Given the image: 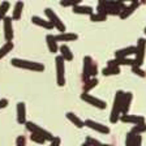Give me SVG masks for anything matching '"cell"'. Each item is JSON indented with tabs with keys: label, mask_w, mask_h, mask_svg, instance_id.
<instances>
[{
	"label": "cell",
	"mask_w": 146,
	"mask_h": 146,
	"mask_svg": "<svg viewBox=\"0 0 146 146\" xmlns=\"http://www.w3.org/2000/svg\"><path fill=\"white\" fill-rule=\"evenodd\" d=\"M125 3L121 0H117V1H113V0H99L97 7L98 13H102V15L106 16H120V13L123 12V9L125 8Z\"/></svg>",
	"instance_id": "cell-1"
},
{
	"label": "cell",
	"mask_w": 146,
	"mask_h": 146,
	"mask_svg": "<svg viewBox=\"0 0 146 146\" xmlns=\"http://www.w3.org/2000/svg\"><path fill=\"white\" fill-rule=\"evenodd\" d=\"M11 64L16 68H21V69L26 70H33V72H43L44 70V65L38 61H31V60H25V59H18L15 58L11 60Z\"/></svg>",
	"instance_id": "cell-2"
},
{
	"label": "cell",
	"mask_w": 146,
	"mask_h": 146,
	"mask_svg": "<svg viewBox=\"0 0 146 146\" xmlns=\"http://www.w3.org/2000/svg\"><path fill=\"white\" fill-rule=\"evenodd\" d=\"M124 91L117 90L115 94V99H113V106L112 111H111V116H110V121L115 124L120 119V113H121V104H123V98H124Z\"/></svg>",
	"instance_id": "cell-3"
},
{
	"label": "cell",
	"mask_w": 146,
	"mask_h": 146,
	"mask_svg": "<svg viewBox=\"0 0 146 146\" xmlns=\"http://www.w3.org/2000/svg\"><path fill=\"white\" fill-rule=\"evenodd\" d=\"M25 127H26V129L30 133H34V134H38V136H40V137H43L46 141H50L51 142L52 140H54V136H52V133L51 132H48V131H46V129H43V128H40L39 125H36V124H34V123H31V121H26V124H25Z\"/></svg>",
	"instance_id": "cell-4"
},
{
	"label": "cell",
	"mask_w": 146,
	"mask_h": 146,
	"mask_svg": "<svg viewBox=\"0 0 146 146\" xmlns=\"http://www.w3.org/2000/svg\"><path fill=\"white\" fill-rule=\"evenodd\" d=\"M44 13H46V16H47V18H48V21L54 25V27H56V29L60 31V34L61 33H67V27H65V25L63 24V21L60 20V17H59L51 8H46Z\"/></svg>",
	"instance_id": "cell-5"
},
{
	"label": "cell",
	"mask_w": 146,
	"mask_h": 146,
	"mask_svg": "<svg viewBox=\"0 0 146 146\" xmlns=\"http://www.w3.org/2000/svg\"><path fill=\"white\" fill-rule=\"evenodd\" d=\"M56 63V82L58 86H64L65 85V65H64V59L60 55L56 56L55 59Z\"/></svg>",
	"instance_id": "cell-6"
},
{
	"label": "cell",
	"mask_w": 146,
	"mask_h": 146,
	"mask_svg": "<svg viewBox=\"0 0 146 146\" xmlns=\"http://www.w3.org/2000/svg\"><path fill=\"white\" fill-rule=\"evenodd\" d=\"M145 51H146V39L140 38L137 40L136 44V65L137 67H141L143 63V59H145Z\"/></svg>",
	"instance_id": "cell-7"
},
{
	"label": "cell",
	"mask_w": 146,
	"mask_h": 146,
	"mask_svg": "<svg viewBox=\"0 0 146 146\" xmlns=\"http://www.w3.org/2000/svg\"><path fill=\"white\" fill-rule=\"evenodd\" d=\"M81 99L84 100V102H86V103H89V104H91V106H94V107H97V108H99V110H104V108H106V106H107L104 100L99 99V98L93 97V95L89 94V93H82V94H81Z\"/></svg>",
	"instance_id": "cell-8"
},
{
	"label": "cell",
	"mask_w": 146,
	"mask_h": 146,
	"mask_svg": "<svg viewBox=\"0 0 146 146\" xmlns=\"http://www.w3.org/2000/svg\"><path fill=\"white\" fill-rule=\"evenodd\" d=\"M12 17L7 16L3 20L4 24V38H5L7 42H12L13 36H15V33H13V25H12Z\"/></svg>",
	"instance_id": "cell-9"
},
{
	"label": "cell",
	"mask_w": 146,
	"mask_h": 146,
	"mask_svg": "<svg viewBox=\"0 0 146 146\" xmlns=\"http://www.w3.org/2000/svg\"><path fill=\"white\" fill-rule=\"evenodd\" d=\"M85 127L90 128V129H93V131L99 132V133H102V134H108L110 133V128L108 127L100 124V123L94 121V120H90V119H89V120H85Z\"/></svg>",
	"instance_id": "cell-10"
},
{
	"label": "cell",
	"mask_w": 146,
	"mask_h": 146,
	"mask_svg": "<svg viewBox=\"0 0 146 146\" xmlns=\"http://www.w3.org/2000/svg\"><path fill=\"white\" fill-rule=\"evenodd\" d=\"M123 123H128V124H142V123H146L145 121V117L141 115H120V119Z\"/></svg>",
	"instance_id": "cell-11"
},
{
	"label": "cell",
	"mask_w": 146,
	"mask_h": 146,
	"mask_svg": "<svg viewBox=\"0 0 146 146\" xmlns=\"http://www.w3.org/2000/svg\"><path fill=\"white\" fill-rule=\"evenodd\" d=\"M93 59L90 56H85L84 58V70H82V78H84V82L89 81L90 80V72H91V67H93Z\"/></svg>",
	"instance_id": "cell-12"
},
{
	"label": "cell",
	"mask_w": 146,
	"mask_h": 146,
	"mask_svg": "<svg viewBox=\"0 0 146 146\" xmlns=\"http://www.w3.org/2000/svg\"><path fill=\"white\" fill-rule=\"evenodd\" d=\"M17 123L18 124H26V106L24 102H18L17 103Z\"/></svg>",
	"instance_id": "cell-13"
},
{
	"label": "cell",
	"mask_w": 146,
	"mask_h": 146,
	"mask_svg": "<svg viewBox=\"0 0 146 146\" xmlns=\"http://www.w3.org/2000/svg\"><path fill=\"white\" fill-rule=\"evenodd\" d=\"M108 65L110 67H119L120 68V65H129V67H134L136 65V60L134 59H113V60H110L108 61Z\"/></svg>",
	"instance_id": "cell-14"
},
{
	"label": "cell",
	"mask_w": 146,
	"mask_h": 146,
	"mask_svg": "<svg viewBox=\"0 0 146 146\" xmlns=\"http://www.w3.org/2000/svg\"><path fill=\"white\" fill-rule=\"evenodd\" d=\"M31 22L34 25H36V26H40L43 29H46V30H52V27H54V25L48 20H44V18L39 17V16H33L31 17Z\"/></svg>",
	"instance_id": "cell-15"
},
{
	"label": "cell",
	"mask_w": 146,
	"mask_h": 146,
	"mask_svg": "<svg viewBox=\"0 0 146 146\" xmlns=\"http://www.w3.org/2000/svg\"><path fill=\"white\" fill-rule=\"evenodd\" d=\"M138 5H140V1H132L129 5H127L124 9H123V12L120 13V16H119V17L121 18V20H125V18H128L131 15H133L134 11L138 8Z\"/></svg>",
	"instance_id": "cell-16"
},
{
	"label": "cell",
	"mask_w": 146,
	"mask_h": 146,
	"mask_svg": "<svg viewBox=\"0 0 146 146\" xmlns=\"http://www.w3.org/2000/svg\"><path fill=\"white\" fill-rule=\"evenodd\" d=\"M132 54H136V46H128L125 48L117 50L115 52V56H116V59H125Z\"/></svg>",
	"instance_id": "cell-17"
},
{
	"label": "cell",
	"mask_w": 146,
	"mask_h": 146,
	"mask_svg": "<svg viewBox=\"0 0 146 146\" xmlns=\"http://www.w3.org/2000/svg\"><path fill=\"white\" fill-rule=\"evenodd\" d=\"M132 100H133V94H132L131 91L125 93L124 98H123V104H121V115H127V113H128Z\"/></svg>",
	"instance_id": "cell-18"
},
{
	"label": "cell",
	"mask_w": 146,
	"mask_h": 146,
	"mask_svg": "<svg viewBox=\"0 0 146 146\" xmlns=\"http://www.w3.org/2000/svg\"><path fill=\"white\" fill-rule=\"evenodd\" d=\"M55 39L58 42H73V40H77L78 39V35L76 33H61L55 35Z\"/></svg>",
	"instance_id": "cell-19"
},
{
	"label": "cell",
	"mask_w": 146,
	"mask_h": 146,
	"mask_svg": "<svg viewBox=\"0 0 146 146\" xmlns=\"http://www.w3.org/2000/svg\"><path fill=\"white\" fill-rule=\"evenodd\" d=\"M46 42H47V47H48V51L51 54H56L59 51V46H58V40L55 39V35L52 34H47L46 36Z\"/></svg>",
	"instance_id": "cell-20"
},
{
	"label": "cell",
	"mask_w": 146,
	"mask_h": 146,
	"mask_svg": "<svg viewBox=\"0 0 146 146\" xmlns=\"http://www.w3.org/2000/svg\"><path fill=\"white\" fill-rule=\"evenodd\" d=\"M59 51H60V56L64 59V61H72L73 60V52L70 51L69 46L61 44L60 47H59Z\"/></svg>",
	"instance_id": "cell-21"
},
{
	"label": "cell",
	"mask_w": 146,
	"mask_h": 146,
	"mask_svg": "<svg viewBox=\"0 0 146 146\" xmlns=\"http://www.w3.org/2000/svg\"><path fill=\"white\" fill-rule=\"evenodd\" d=\"M67 119L69 120L70 123H72L74 127L77 128H84L85 127V121L84 120H81V119L78 117V116L76 115V113H73V112H67Z\"/></svg>",
	"instance_id": "cell-22"
},
{
	"label": "cell",
	"mask_w": 146,
	"mask_h": 146,
	"mask_svg": "<svg viewBox=\"0 0 146 146\" xmlns=\"http://www.w3.org/2000/svg\"><path fill=\"white\" fill-rule=\"evenodd\" d=\"M73 12L76 15H88V16H91L93 15V8L89 5H82V4H78L73 8Z\"/></svg>",
	"instance_id": "cell-23"
},
{
	"label": "cell",
	"mask_w": 146,
	"mask_h": 146,
	"mask_svg": "<svg viewBox=\"0 0 146 146\" xmlns=\"http://www.w3.org/2000/svg\"><path fill=\"white\" fill-rule=\"evenodd\" d=\"M22 9H24V1H17L15 4V8H13V12H12V20L17 21V20L21 18Z\"/></svg>",
	"instance_id": "cell-24"
},
{
	"label": "cell",
	"mask_w": 146,
	"mask_h": 146,
	"mask_svg": "<svg viewBox=\"0 0 146 146\" xmlns=\"http://www.w3.org/2000/svg\"><path fill=\"white\" fill-rule=\"evenodd\" d=\"M12 50H13V42H5V44L0 47V60L5 58Z\"/></svg>",
	"instance_id": "cell-25"
},
{
	"label": "cell",
	"mask_w": 146,
	"mask_h": 146,
	"mask_svg": "<svg viewBox=\"0 0 146 146\" xmlns=\"http://www.w3.org/2000/svg\"><path fill=\"white\" fill-rule=\"evenodd\" d=\"M119 73H120V68L110 67V65H107V67L103 68V70H102V74H103V76H113V74H119Z\"/></svg>",
	"instance_id": "cell-26"
},
{
	"label": "cell",
	"mask_w": 146,
	"mask_h": 146,
	"mask_svg": "<svg viewBox=\"0 0 146 146\" xmlns=\"http://www.w3.org/2000/svg\"><path fill=\"white\" fill-rule=\"evenodd\" d=\"M98 85V80L97 78H90L89 81H86L84 84V91L82 93H89L91 89H94Z\"/></svg>",
	"instance_id": "cell-27"
},
{
	"label": "cell",
	"mask_w": 146,
	"mask_h": 146,
	"mask_svg": "<svg viewBox=\"0 0 146 146\" xmlns=\"http://www.w3.org/2000/svg\"><path fill=\"white\" fill-rule=\"evenodd\" d=\"M9 7H11V4L8 1H3L0 4V21H3L4 18L7 17V12L9 11Z\"/></svg>",
	"instance_id": "cell-28"
},
{
	"label": "cell",
	"mask_w": 146,
	"mask_h": 146,
	"mask_svg": "<svg viewBox=\"0 0 146 146\" xmlns=\"http://www.w3.org/2000/svg\"><path fill=\"white\" fill-rule=\"evenodd\" d=\"M131 132L136 136V134H142L143 132H146V123H142V124H137L134 125L131 129Z\"/></svg>",
	"instance_id": "cell-29"
},
{
	"label": "cell",
	"mask_w": 146,
	"mask_h": 146,
	"mask_svg": "<svg viewBox=\"0 0 146 146\" xmlns=\"http://www.w3.org/2000/svg\"><path fill=\"white\" fill-rule=\"evenodd\" d=\"M107 20V16L106 15H102V13H93L90 16V21L93 22H102V21H106Z\"/></svg>",
	"instance_id": "cell-30"
},
{
	"label": "cell",
	"mask_w": 146,
	"mask_h": 146,
	"mask_svg": "<svg viewBox=\"0 0 146 146\" xmlns=\"http://www.w3.org/2000/svg\"><path fill=\"white\" fill-rule=\"evenodd\" d=\"M30 140L33 141V142L38 143V145H43V143L46 142V140L43 138V137L38 136V134H34V133H30Z\"/></svg>",
	"instance_id": "cell-31"
},
{
	"label": "cell",
	"mask_w": 146,
	"mask_h": 146,
	"mask_svg": "<svg viewBox=\"0 0 146 146\" xmlns=\"http://www.w3.org/2000/svg\"><path fill=\"white\" fill-rule=\"evenodd\" d=\"M86 143H88L89 146H102L103 145L100 141L95 140V138H93V137H86Z\"/></svg>",
	"instance_id": "cell-32"
},
{
	"label": "cell",
	"mask_w": 146,
	"mask_h": 146,
	"mask_svg": "<svg viewBox=\"0 0 146 146\" xmlns=\"http://www.w3.org/2000/svg\"><path fill=\"white\" fill-rule=\"evenodd\" d=\"M133 141H134V134L132 132H128L127 137H125V146H133Z\"/></svg>",
	"instance_id": "cell-33"
},
{
	"label": "cell",
	"mask_w": 146,
	"mask_h": 146,
	"mask_svg": "<svg viewBox=\"0 0 146 146\" xmlns=\"http://www.w3.org/2000/svg\"><path fill=\"white\" fill-rule=\"evenodd\" d=\"M132 72H133L134 74H137V76H140V77H146V72L141 69V67H137V65L132 67Z\"/></svg>",
	"instance_id": "cell-34"
},
{
	"label": "cell",
	"mask_w": 146,
	"mask_h": 146,
	"mask_svg": "<svg viewBox=\"0 0 146 146\" xmlns=\"http://www.w3.org/2000/svg\"><path fill=\"white\" fill-rule=\"evenodd\" d=\"M78 4H81L78 0H77V1H60L61 7H72V8H74V7L78 5Z\"/></svg>",
	"instance_id": "cell-35"
},
{
	"label": "cell",
	"mask_w": 146,
	"mask_h": 146,
	"mask_svg": "<svg viewBox=\"0 0 146 146\" xmlns=\"http://www.w3.org/2000/svg\"><path fill=\"white\" fill-rule=\"evenodd\" d=\"M16 146H26V138L24 136H18L16 138Z\"/></svg>",
	"instance_id": "cell-36"
},
{
	"label": "cell",
	"mask_w": 146,
	"mask_h": 146,
	"mask_svg": "<svg viewBox=\"0 0 146 146\" xmlns=\"http://www.w3.org/2000/svg\"><path fill=\"white\" fill-rule=\"evenodd\" d=\"M141 143H142V137H141V134H136V136H134V141H133V146H141Z\"/></svg>",
	"instance_id": "cell-37"
},
{
	"label": "cell",
	"mask_w": 146,
	"mask_h": 146,
	"mask_svg": "<svg viewBox=\"0 0 146 146\" xmlns=\"http://www.w3.org/2000/svg\"><path fill=\"white\" fill-rule=\"evenodd\" d=\"M98 74V67H97V64H93V67H91V72H90V77L91 78H95V76Z\"/></svg>",
	"instance_id": "cell-38"
},
{
	"label": "cell",
	"mask_w": 146,
	"mask_h": 146,
	"mask_svg": "<svg viewBox=\"0 0 146 146\" xmlns=\"http://www.w3.org/2000/svg\"><path fill=\"white\" fill-rule=\"evenodd\" d=\"M61 143V140L59 138V137H54V140L51 141V143H50V146H60Z\"/></svg>",
	"instance_id": "cell-39"
},
{
	"label": "cell",
	"mask_w": 146,
	"mask_h": 146,
	"mask_svg": "<svg viewBox=\"0 0 146 146\" xmlns=\"http://www.w3.org/2000/svg\"><path fill=\"white\" fill-rule=\"evenodd\" d=\"M7 106H8V99H5V98H1V99H0V110H1V108H5Z\"/></svg>",
	"instance_id": "cell-40"
},
{
	"label": "cell",
	"mask_w": 146,
	"mask_h": 146,
	"mask_svg": "<svg viewBox=\"0 0 146 146\" xmlns=\"http://www.w3.org/2000/svg\"><path fill=\"white\" fill-rule=\"evenodd\" d=\"M81 146H89V145H88V143H86V142H85V143H82V145H81Z\"/></svg>",
	"instance_id": "cell-41"
},
{
	"label": "cell",
	"mask_w": 146,
	"mask_h": 146,
	"mask_svg": "<svg viewBox=\"0 0 146 146\" xmlns=\"http://www.w3.org/2000/svg\"><path fill=\"white\" fill-rule=\"evenodd\" d=\"M102 146H111V145H102Z\"/></svg>",
	"instance_id": "cell-42"
},
{
	"label": "cell",
	"mask_w": 146,
	"mask_h": 146,
	"mask_svg": "<svg viewBox=\"0 0 146 146\" xmlns=\"http://www.w3.org/2000/svg\"><path fill=\"white\" fill-rule=\"evenodd\" d=\"M143 33H145V34H146V27H145V31H143Z\"/></svg>",
	"instance_id": "cell-43"
}]
</instances>
